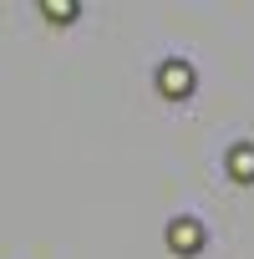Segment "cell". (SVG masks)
Wrapping results in <instances>:
<instances>
[{
	"label": "cell",
	"instance_id": "cell-1",
	"mask_svg": "<svg viewBox=\"0 0 254 259\" xmlns=\"http://www.w3.org/2000/svg\"><path fill=\"white\" fill-rule=\"evenodd\" d=\"M168 244H173L178 254H198V244H203V224H198V219H173V224H168Z\"/></svg>",
	"mask_w": 254,
	"mask_h": 259
},
{
	"label": "cell",
	"instance_id": "cell-2",
	"mask_svg": "<svg viewBox=\"0 0 254 259\" xmlns=\"http://www.w3.org/2000/svg\"><path fill=\"white\" fill-rule=\"evenodd\" d=\"M158 87H163L168 97H188V92H193V71H188L183 61H168V66L158 71Z\"/></svg>",
	"mask_w": 254,
	"mask_h": 259
},
{
	"label": "cell",
	"instance_id": "cell-3",
	"mask_svg": "<svg viewBox=\"0 0 254 259\" xmlns=\"http://www.w3.org/2000/svg\"><path fill=\"white\" fill-rule=\"evenodd\" d=\"M229 173H234L239 183H254V148H234V153H229Z\"/></svg>",
	"mask_w": 254,
	"mask_h": 259
},
{
	"label": "cell",
	"instance_id": "cell-4",
	"mask_svg": "<svg viewBox=\"0 0 254 259\" xmlns=\"http://www.w3.org/2000/svg\"><path fill=\"white\" fill-rule=\"evenodd\" d=\"M46 16H61V21H71L76 11H71V0H56V6H46Z\"/></svg>",
	"mask_w": 254,
	"mask_h": 259
}]
</instances>
